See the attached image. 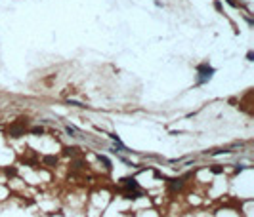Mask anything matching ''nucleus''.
I'll return each mask as SVG.
<instances>
[{
  "instance_id": "20e7f679",
  "label": "nucleus",
  "mask_w": 254,
  "mask_h": 217,
  "mask_svg": "<svg viewBox=\"0 0 254 217\" xmlns=\"http://www.w3.org/2000/svg\"><path fill=\"white\" fill-rule=\"evenodd\" d=\"M10 135H12V137H19V135H23V128L17 126V124H14V126L10 128Z\"/></svg>"
},
{
  "instance_id": "9d476101",
  "label": "nucleus",
  "mask_w": 254,
  "mask_h": 217,
  "mask_svg": "<svg viewBox=\"0 0 254 217\" xmlns=\"http://www.w3.org/2000/svg\"><path fill=\"white\" fill-rule=\"evenodd\" d=\"M67 133H69V135H75L76 130H75V128H71V126H67Z\"/></svg>"
},
{
  "instance_id": "6e6552de",
  "label": "nucleus",
  "mask_w": 254,
  "mask_h": 217,
  "mask_svg": "<svg viewBox=\"0 0 254 217\" xmlns=\"http://www.w3.org/2000/svg\"><path fill=\"white\" fill-rule=\"evenodd\" d=\"M31 133H35V135H42V133H44V128H42V126H35L33 130H31Z\"/></svg>"
},
{
  "instance_id": "7ed1b4c3",
  "label": "nucleus",
  "mask_w": 254,
  "mask_h": 217,
  "mask_svg": "<svg viewBox=\"0 0 254 217\" xmlns=\"http://www.w3.org/2000/svg\"><path fill=\"white\" fill-rule=\"evenodd\" d=\"M168 185H170V191H180L183 187V181L181 179H168Z\"/></svg>"
},
{
  "instance_id": "423d86ee",
  "label": "nucleus",
  "mask_w": 254,
  "mask_h": 217,
  "mask_svg": "<svg viewBox=\"0 0 254 217\" xmlns=\"http://www.w3.org/2000/svg\"><path fill=\"white\" fill-rule=\"evenodd\" d=\"M99 162H101L103 166L107 168V170H111V168H113V166H111V160H109L107 156H103V154H99Z\"/></svg>"
},
{
  "instance_id": "39448f33",
  "label": "nucleus",
  "mask_w": 254,
  "mask_h": 217,
  "mask_svg": "<svg viewBox=\"0 0 254 217\" xmlns=\"http://www.w3.org/2000/svg\"><path fill=\"white\" fill-rule=\"evenodd\" d=\"M63 152H65L67 156H76V154H78V148H76V147H65V148H63Z\"/></svg>"
},
{
  "instance_id": "f03ea898",
  "label": "nucleus",
  "mask_w": 254,
  "mask_h": 217,
  "mask_svg": "<svg viewBox=\"0 0 254 217\" xmlns=\"http://www.w3.org/2000/svg\"><path fill=\"white\" fill-rule=\"evenodd\" d=\"M122 185L128 188V191H134V188H138V181H136L134 177H124V179H122Z\"/></svg>"
},
{
  "instance_id": "1a4fd4ad",
  "label": "nucleus",
  "mask_w": 254,
  "mask_h": 217,
  "mask_svg": "<svg viewBox=\"0 0 254 217\" xmlns=\"http://www.w3.org/2000/svg\"><path fill=\"white\" fill-rule=\"evenodd\" d=\"M222 170H224L222 166H214L212 168V173H222Z\"/></svg>"
},
{
  "instance_id": "0eeeda50",
  "label": "nucleus",
  "mask_w": 254,
  "mask_h": 217,
  "mask_svg": "<svg viewBox=\"0 0 254 217\" xmlns=\"http://www.w3.org/2000/svg\"><path fill=\"white\" fill-rule=\"evenodd\" d=\"M44 164H48V166H55V164H58V158H55V156H44Z\"/></svg>"
},
{
  "instance_id": "f257e3e1",
  "label": "nucleus",
  "mask_w": 254,
  "mask_h": 217,
  "mask_svg": "<svg viewBox=\"0 0 254 217\" xmlns=\"http://www.w3.org/2000/svg\"><path fill=\"white\" fill-rule=\"evenodd\" d=\"M212 72H214V69L212 67H208V65H201L199 67V82H204V80H208L212 76Z\"/></svg>"
}]
</instances>
